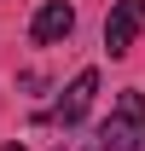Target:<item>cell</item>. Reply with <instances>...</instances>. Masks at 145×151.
Here are the masks:
<instances>
[{
    "label": "cell",
    "instance_id": "6da1fadb",
    "mask_svg": "<svg viewBox=\"0 0 145 151\" xmlns=\"http://www.w3.org/2000/svg\"><path fill=\"white\" fill-rule=\"evenodd\" d=\"M99 151H145V93L122 87L110 116L99 122Z\"/></svg>",
    "mask_w": 145,
    "mask_h": 151
},
{
    "label": "cell",
    "instance_id": "7a4b0ae2",
    "mask_svg": "<svg viewBox=\"0 0 145 151\" xmlns=\"http://www.w3.org/2000/svg\"><path fill=\"white\" fill-rule=\"evenodd\" d=\"M145 29V0H116L105 18V47L110 58H128V47H134V35Z\"/></svg>",
    "mask_w": 145,
    "mask_h": 151
},
{
    "label": "cell",
    "instance_id": "3957f363",
    "mask_svg": "<svg viewBox=\"0 0 145 151\" xmlns=\"http://www.w3.org/2000/svg\"><path fill=\"white\" fill-rule=\"evenodd\" d=\"M93 93H99V70H81V76H75V81H70V87L58 93V105H52V111H47V122H58V128H75V122L87 116V105H93Z\"/></svg>",
    "mask_w": 145,
    "mask_h": 151
},
{
    "label": "cell",
    "instance_id": "277c9868",
    "mask_svg": "<svg viewBox=\"0 0 145 151\" xmlns=\"http://www.w3.org/2000/svg\"><path fill=\"white\" fill-rule=\"evenodd\" d=\"M70 29H75V6L70 0H47L29 18V41L35 47H58V41H70Z\"/></svg>",
    "mask_w": 145,
    "mask_h": 151
},
{
    "label": "cell",
    "instance_id": "5b68a950",
    "mask_svg": "<svg viewBox=\"0 0 145 151\" xmlns=\"http://www.w3.org/2000/svg\"><path fill=\"white\" fill-rule=\"evenodd\" d=\"M58 151H99V139H93V145L87 139H58Z\"/></svg>",
    "mask_w": 145,
    "mask_h": 151
}]
</instances>
